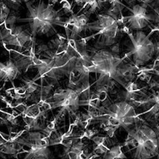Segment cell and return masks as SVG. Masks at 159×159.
<instances>
[{
  "instance_id": "obj_15",
  "label": "cell",
  "mask_w": 159,
  "mask_h": 159,
  "mask_svg": "<svg viewBox=\"0 0 159 159\" xmlns=\"http://www.w3.org/2000/svg\"><path fill=\"white\" fill-rule=\"evenodd\" d=\"M60 4H61L62 11L65 12V15H68L69 13L73 14V11H72V5L68 0H61L60 1Z\"/></svg>"
},
{
  "instance_id": "obj_9",
  "label": "cell",
  "mask_w": 159,
  "mask_h": 159,
  "mask_svg": "<svg viewBox=\"0 0 159 159\" xmlns=\"http://www.w3.org/2000/svg\"><path fill=\"white\" fill-rule=\"evenodd\" d=\"M102 157L103 159H124L127 157L123 153V147L121 145H115L111 147Z\"/></svg>"
},
{
  "instance_id": "obj_16",
  "label": "cell",
  "mask_w": 159,
  "mask_h": 159,
  "mask_svg": "<svg viewBox=\"0 0 159 159\" xmlns=\"http://www.w3.org/2000/svg\"><path fill=\"white\" fill-rule=\"evenodd\" d=\"M99 133V130H92V129H86V130L84 131L83 134L80 136V139L82 140L84 138H87V139H91L93 136L96 135V134Z\"/></svg>"
},
{
  "instance_id": "obj_12",
  "label": "cell",
  "mask_w": 159,
  "mask_h": 159,
  "mask_svg": "<svg viewBox=\"0 0 159 159\" xmlns=\"http://www.w3.org/2000/svg\"><path fill=\"white\" fill-rule=\"evenodd\" d=\"M22 82L24 83V86L26 88V90H27V93H35V92H37L38 89H39V85L38 84L35 83V80H30V79H25V78H22L21 80Z\"/></svg>"
},
{
  "instance_id": "obj_13",
  "label": "cell",
  "mask_w": 159,
  "mask_h": 159,
  "mask_svg": "<svg viewBox=\"0 0 159 159\" xmlns=\"http://www.w3.org/2000/svg\"><path fill=\"white\" fill-rule=\"evenodd\" d=\"M18 14H17L15 11H11L10 13L9 16L7 17V18L6 19L5 22H4V26L8 29H11L15 25V22H18Z\"/></svg>"
},
{
  "instance_id": "obj_6",
  "label": "cell",
  "mask_w": 159,
  "mask_h": 159,
  "mask_svg": "<svg viewBox=\"0 0 159 159\" xmlns=\"http://www.w3.org/2000/svg\"><path fill=\"white\" fill-rule=\"evenodd\" d=\"M118 22V19L114 18L106 12L97 15V20L92 22H88L85 25L84 30H96L99 31L101 30L107 28L116 22Z\"/></svg>"
},
{
  "instance_id": "obj_4",
  "label": "cell",
  "mask_w": 159,
  "mask_h": 159,
  "mask_svg": "<svg viewBox=\"0 0 159 159\" xmlns=\"http://www.w3.org/2000/svg\"><path fill=\"white\" fill-rule=\"evenodd\" d=\"M122 34L123 32L121 30L120 25L117 22L109 27L97 31V33L95 34L85 37L84 38L86 42H89L90 39L98 36L97 39L93 45V48L99 50V49H105V48H109L114 44L117 43L119 39L121 38Z\"/></svg>"
},
{
  "instance_id": "obj_22",
  "label": "cell",
  "mask_w": 159,
  "mask_h": 159,
  "mask_svg": "<svg viewBox=\"0 0 159 159\" xmlns=\"http://www.w3.org/2000/svg\"><path fill=\"white\" fill-rule=\"evenodd\" d=\"M23 1H24V2H30V0H23Z\"/></svg>"
},
{
  "instance_id": "obj_17",
  "label": "cell",
  "mask_w": 159,
  "mask_h": 159,
  "mask_svg": "<svg viewBox=\"0 0 159 159\" xmlns=\"http://www.w3.org/2000/svg\"><path fill=\"white\" fill-rule=\"evenodd\" d=\"M107 139V136H99V135H95L92 138V141L94 143V145H99L105 143L106 140Z\"/></svg>"
},
{
  "instance_id": "obj_1",
  "label": "cell",
  "mask_w": 159,
  "mask_h": 159,
  "mask_svg": "<svg viewBox=\"0 0 159 159\" xmlns=\"http://www.w3.org/2000/svg\"><path fill=\"white\" fill-rule=\"evenodd\" d=\"M29 14L27 18H18V22H26L29 23L30 29L32 33L33 38H36L37 35L47 37L57 34L54 25H59L65 28L66 21L63 20L65 12H61L62 10L57 11L54 9V3H52L49 0L45 3V0H39L38 5L34 6L31 2H25Z\"/></svg>"
},
{
  "instance_id": "obj_21",
  "label": "cell",
  "mask_w": 159,
  "mask_h": 159,
  "mask_svg": "<svg viewBox=\"0 0 159 159\" xmlns=\"http://www.w3.org/2000/svg\"><path fill=\"white\" fill-rule=\"evenodd\" d=\"M120 1H123V2L129 4V5H132L133 3H134V2H135L136 0H120Z\"/></svg>"
},
{
  "instance_id": "obj_2",
  "label": "cell",
  "mask_w": 159,
  "mask_h": 159,
  "mask_svg": "<svg viewBox=\"0 0 159 159\" xmlns=\"http://www.w3.org/2000/svg\"><path fill=\"white\" fill-rule=\"evenodd\" d=\"M127 35L129 40L124 43L125 50L127 52L122 58L125 61L132 57V62L139 67H142L150 61L155 55V44L142 30L130 32Z\"/></svg>"
},
{
  "instance_id": "obj_19",
  "label": "cell",
  "mask_w": 159,
  "mask_h": 159,
  "mask_svg": "<svg viewBox=\"0 0 159 159\" xmlns=\"http://www.w3.org/2000/svg\"><path fill=\"white\" fill-rule=\"evenodd\" d=\"M155 55L156 59L154 61V64L159 63V38L158 41L155 43Z\"/></svg>"
},
{
  "instance_id": "obj_8",
  "label": "cell",
  "mask_w": 159,
  "mask_h": 159,
  "mask_svg": "<svg viewBox=\"0 0 159 159\" xmlns=\"http://www.w3.org/2000/svg\"><path fill=\"white\" fill-rule=\"evenodd\" d=\"M26 153L24 159H47L51 156V151L49 147H34L29 148L28 150H22L18 154Z\"/></svg>"
},
{
  "instance_id": "obj_3",
  "label": "cell",
  "mask_w": 159,
  "mask_h": 159,
  "mask_svg": "<svg viewBox=\"0 0 159 159\" xmlns=\"http://www.w3.org/2000/svg\"><path fill=\"white\" fill-rule=\"evenodd\" d=\"M25 25H15L11 29L5 27L1 30V42L3 46L10 45L22 49L28 43H35L32 33L23 29Z\"/></svg>"
},
{
  "instance_id": "obj_5",
  "label": "cell",
  "mask_w": 159,
  "mask_h": 159,
  "mask_svg": "<svg viewBox=\"0 0 159 159\" xmlns=\"http://www.w3.org/2000/svg\"><path fill=\"white\" fill-rule=\"evenodd\" d=\"M156 14H145V15H134L129 16H121L118 19L120 26L127 25L131 30H141L149 25L150 22H154Z\"/></svg>"
},
{
  "instance_id": "obj_7",
  "label": "cell",
  "mask_w": 159,
  "mask_h": 159,
  "mask_svg": "<svg viewBox=\"0 0 159 159\" xmlns=\"http://www.w3.org/2000/svg\"><path fill=\"white\" fill-rule=\"evenodd\" d=\"M21 72L11 59H9L5 63H0V77L1 80L4 81L3 87L7 82L11 81L13 83V80L18 78Z\"/></svg>"
},
{
  "instance_id": "obj_18",
  "label": "cell",
  "mask_w": 159,
  "mask_h": 159,
  "mask_svg": "<svg viewBox=\"0 0 159 159\" xmlns=\"http://www.w3.org/2000/svg\"><path fill=\"white\" fill-rule=\"evenodd\" d=\"M109 49H110V50L113 53L119 55V52H120V43L118 42L117 43L114 44L113 45L110 46V47H109Z\"/></svg>"
},
{
  "instance_id": "obj_14",
  "label": "cell",
  "mask_w": 159,
  "mask_h": 159,
  "mask_svg": "<svg viewBox=\"0 0 159 159\" xmlns=\"http://www.w3.org/2000/svg\"><path fill=\"white\" fill-rule=\"evenodd\" d=\"M93 151L92 153L93 154H98V155H103L105 153H107V151L109 150V147L107 146L103 143V144H99V145H93Z\"/></svg>"
},
{
  "instance_id": "obj_10",
  "label": "cell",
  "mask_w": 159,
  "mask_h": 159,
  "mask_svg": "<svg viewBox=\"0 0 159 159\" xmlns=\"http://www.w3.org/2000/svg\"><path fill=\"white\" fill-rule=\"evenodd\" d=\"M72 89H57L55 90V92H53V94H52V96L50 97H48L47 99H45V100H47V101H53V102H58L61 101V100H63L65 99V98H67L68 96H69V94L71 93Z\"/></svg>"
},
{
  "instance_id": "obj_20",
  "label": "cell",
  "mask_w": 159,
  "mask_h": 159,
  "mask_svg": "<svg viewBox=\"0 0 159 159\" xmlns=\"http://www.w3.org/2000/svg\"><path fill=\"white\" fill-rule=\"evenodd\" d=\"M138 1H139V2H142V3L147 4V5H150V3L154 2V1H158L159 2V0H138Z\"/></svg>"
},
{
  "instance_id": "obj_11",
  "label": "cell",
  "mask_w": 159,
  "mask_h": 159,
  "mask_svg": "<svg viewBox=\"0 0 159 159\" xmlns=\"http://www.w3.org/2000/svg\"><path fill=\"white\" fill-rule=\"evenodd\" d=\"M0 7H1V10H0V22H1V25H3L6 19L9 16L11 11V7L4 2L3 0H1Z\"/></svg>"
}]
</instances>
